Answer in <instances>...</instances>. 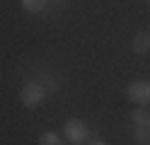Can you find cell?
I'll return each instance as SVG.
<instances>
[{
  "label": "cell",
  "instance_id": "cell-4",
  "mask_svg": "<svg viewBox=\"0 0 150 145\" xmlns=\"http://www.w3.org/2000/svg\"><path fill=\"white\" fill-rule=\"evenodd\" d=\"M36 82H41V85L46 87V92H49V94H56V92L61 90V80H58V75L51 73V70H41L39 77H36Z\"/></svg>",
  "mask_w": 150,
  "mask_h": 145
},
{
  "label": "cell",
  "instance_id": "cell-5",
  "mask_svg": "<svg viewBox=\"0 0 150 145\" xmlns=\"http://www.w3.org/2000/svg\"><path fill=\"white\" fill-rule=\"evenodd\" d=\"M131 48L136 53H150V34H145V32L136 34L133 41H131Z\"/></svg>",
  "mask_w": 150,
  "mask_h": 145
},
{
  "label": "cell",
  "instance_id": "cell-9",
  "mask_svg": "<svg viewBox=\"0 0 150 145\" xmlns=\"http://www.w3.org/2000/svg\"><path fill=\"white\" fill-rule=\"evenodd\" d=\"M39 145H63V143H61V138L53 131H46V133L39 135Z\"/></svg>",
  "mask_w": 150,
  "mask_h": 145
},
{
  "label": "cell",
  "instance_id": "cell-8",
  "mask_svg": "<svg viewBox=\"0 0 150 145\" xmlns=\"http://www.w3.org/2000/svg\"><path fill=\"white\" fill-rule=\"evenodd\" d=\"M133 138H136L138 145H148V140H150V126H136L133 128Z\"/></svg>",
  "mask_w": 150,
  "mask_h": 145
},
{
  "label": "cell",
  "instance_id": "cell-13",
  "mask_svg": "<svg viewBox=\"0 0 150 145\" xmlns=\"http://www.w3.org/2000/svg\"><path fill=\"white\" fill-rule=\"evenodd\" d=\"M78 145H82V143H78Z\"/></svg>",
  "mask_w": 150,
  "mask_h": 145
},
{
  "label": "cell",
  "instance_id": "cell-2",
  "mask_svg": "<svg viewBox=\"0 0 150 145\" xmlns=\"http://www.w3.org/2000/svg\"><path fill=\"white\" fill-rule=\"evenodd\" d=\"M63 135L68 138L73 145H78V143H85V140H92L95 135H99L97 131L92 133V128L82 121V119H68L63 126Z\"/></svg>",
  "mask_w": 150,
  "mask_h": 145
},
{
  "label": "cell",
  "instance_id": "cell-1",
  "mask_svg": "<svg viewBox=\"0 0 150 145\" xmlns=\"http://www.w3.org/2000/svg\"><path fill=\"white\" fill-rule=\"evenodd\" d=\"M46 97H49L46 87L41 82H36V80H27L22 85V90H20V102L27 106V109H36V106H41L46 102Z\"/></svg>",
  "mask_w": 150,
  "mask_h": 145
},
{
  "label": "cell",
  "instance_id": "cell-7",
  "mask_svg": "<svg viewBox=\"0 0 150 145\" xmlns=\"http://www.w3.org/2000/svg\"><path fill=\"white\" fill-rule=\"evenodd\" d=\"M131 121H133V126H150V111L145 109V106L133 109L131 111Z\"/></svg>",
  "mask_w": 150,
  "mask_h": 145
},
{
  "label": "cell",
  "instance_id": "cell-12",
  "mask_svg": "<svg viewBox=\"0 0 150 145\" xmlns=\"http://www.w3.org/2000/svg\"><path fill=\"white\" fill-rule=\"evenodd\" d=\"M148 145H150V140H148Z\"/></svg>",
  "mask_w": 150,
  "mask_h": 145
},
{
  "label": "cell",
  "instance_id": "cell-11",
  "mask_svg": "<svg viewBox=\"0 0 150 145\" xmlns=\"http://www.w3.org/2000/svg\"><path fill=\"white\" fill-rule=\"evenodd\" d=\"M49 3H63V0H49Z\"/></svg>",
  "mask_w": 150,
  "mask_h": 145
},
{
  "label": "cell",
  "instance_id": "cell-10",
  "mask_svg": "<svg viewBox=\"0 0 150 145\" xmlns=\"http://www.w3.org/2000/svg\"><path fill=\"white\" fill-rule=\"evenodd\" d=\"M90 145H109V143H107V140H102V138H99V135H95V138H92V140H90Z\"/></svg>",
  "mask_w": 150,
  "mask_h": 145
},
{
  "label": "cell",
  "instance_id": "cell-14",
  "mask_svg": "<svg viewBox=\"0 0 150 145\" xmlns=\"http://www.w3.org/2000/svg\"><path fill=\"white\" fill-rule=\"evenodd\" d=\"M148 3H150V0H148Z\"/></svg>",
  "mask_w": 150,
  "mask_h": 145
},
{
  "label": "cell",
  "instance_id": "cell-6",
  "mask_svg": "<svg viewBox=\"0 0 150 145\" xmlns=\"http://www.w3.org/2000/svg\"><path fill=\"white\" fill-rule=\"evenodd\" d=\"M20 5H22L24 12L39 15V12H44V10L49 7V0H20Z\"/></svg>",
  "mask_w": 150,
  "mask_h": 145
},
{
  "label": "cell",
  "instance_id": "cell-3",
  "mask_svg": "<svg viewBox=\"0 0 150 145\" xmlns=\"http://www.w3.org/2000/svg\"><path fill=\"white\" fill-rule=\"evenodd\" d=\"M126 94L131 102H136L138 106H148L150 104V82L148 80H133L126 87Z\"/></svg>",
  "mask_w": 150,
  "mask_h": 145
}]
</instances>
